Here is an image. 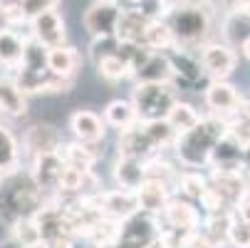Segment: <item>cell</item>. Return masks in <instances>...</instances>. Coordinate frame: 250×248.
Masks as SVG:
<instances>
[{
    "label": "cell",
    "mask_w": 250,
    "mask_h": 248,
    "mask_svg": "<svg viewBox=\"0 0 250 248\" xmlns=\"http://www.w3.org/2000/svg\"><path fill=\"white\" fill-rule=\"evenodd\" d=\"M164 23L173 35L176 47L201 50L210 43L213 10L206 3H171Z\"/></svg>",
    "instance_id": "obj_1"
},
{
    "label": "cell",
    "mask_w": 250,
    "mask_h": 248,
    "mask_svg": "<svg viewBox=\"0 0 250 248\" xmlns=\"http://www.w3.org/2000/svg\"><path fill=\"white\" fill-rule=\"evenodd\" d=\"M226 134H228V122L226 119L203 114L198 127H193L186 134H178L176 144H173V157L184 169H193V171L206 169L208 161H210L213 149L218 147V141Z\"/></svg>",
    "instance_id": "obj_2"
},
{
    "label": "cell",
    "mask_w": 250,
    "mask_h": 248,
    "mask_svg": "<svg viewBox=\"0 0 250 248\" xmlns=\"http://www.w3.org/2000/svg\"><path fill=\"white\" fill-rule=\"evenodd\" d=\"M47 203L45 194L32 181L30 171H15L0 179V219L8 226L32 219Z\"/></svg>",
    "instance_id": "obj_3"
},
{
    "label": "cell",
    "mask_w": 250,
    "mask_h": 248,
    "mask_svg": "<svg viewBox=\"0 0 250 248\" xmlns=\"http://www.w3.org/2000/svg\"><path fill=\"white\" fill-rule=\"evenodd\" d=\"M178 102V90L166 82V85H134L131 90V104L139 114V122H164L173 104Z\"/></svg>",
    "instance_id": "obj_4"
},
{
    "label": "cell",
    "mask_w": 250,
    "mask_h": 248,
    "mask_svg": "<svg viewBox=\"0 0 250 248\" xmlns=\"http://www.w3.org/2000/svg\"><path fill=\"white\" fill-rule=\"evenodd\" d=\"M168 62H171V72H173V87L176 90H188V92H201V85L206 90V85L210 82L206 77V69L201 65L198 50H184V47H171L168 52Z\"/></svg>",
    "instance_id": "obj_5"
},
{
    "label": "cell",
    "mask_w": 250,
    "mask_h": 248,
    "mask_svg": "<svg viewBox=\"0 0 250 248\" xmlns=\"http://www.w3.org/2000/svg\"><path fill=\"white\" fill-rule=\"evenodd\" d=\"M201 65L206 69V77L210 82H226L238 67V52L223 40H210L198 50Z\"/></svg>",
    "instance_id": "obj_6"
},
{
    "label": "cell",
    "mask_w": 250,
    "mask_h": 248,
    "mask_svg": "<svg viewBox=\"0 0 250 248\" xmlns=\"http://www.w3.org/2000/svg\"><path fill=\"white\" fill-rule=\"evenodd\" d=\"M161 231H164V226H161L159 216L139 211L136 216H131L122 224L119 243L126 246V248H151L161 238Z\"/></svg>",
    "instance_id": "obj_7"
},
{
    "label": "cell",
    "mask_w": 250,
    "mask_h": 248,
    "mask_svg": "<svg viewBox=\"0 0 250 248\" xmlns=\"http://www.w3.org/2000/svg\"><path fill=\"white\" fill-rule=\"evenodd\" d=\"M62 147H64L62 134L47 122H35L22 134V154L30 161L40 157H50V154H60Z\"/></svg>",
    "instance_id": "obj_8"
},
{
    "label": "cell",
    "mask_w": 250,
    "mask_h": 248,
    "mask_svg": "<svg viewBox=\"0 0 250 248\" xmlns=\"http://www.w3.org/2000/svg\"><path fill=\"white\" fill-rule=\"evenodd\" d=\"M122 18V5L112 3V0H102V3H92L84 10V30L92 35V40L102 38H117V27Z\"/></svg>",
    "instance_id": "obj_9"
},
{
    "label": "cell",
    "mask_w": 250,
    "mask_h": 248,
    "mask_svg": "<svg viewBox=\"0 0 250 248\" xmlns=\"http://www.w3.org/2000/svg\"><path fill=\"white\" fill-rule=\"evenodd\" d=\"M30 38L40 43L45 50H57L67 45V23L60 13V5L30 23Z\"/></svg>",
    "instance_id": "obj_10"
},
{
    "label": "cell",
    "mask_w": 250,
    "mask_h": 248,
    "mask_svg": "<svg viewBox=\"0 0 250 248\" xmlns=\"http://www.w3.org/2000/svg\"><path fill=\"white\" fill-rule=\"evenodd\" d=\"M203 102H206L210 117H218V119L230 122L233 114L240 107V102H243V94L228 80L226 82H208L206 90H203Z\"/></svg>",
    "instance_id": "obj_11"
},
{
    "label": "cell",
    "mask_w": 250,
    "mask_h": 248,
    "mask_svg": "<svg viewBox=\"0 0 250 248\" xmlns=\"http://www.w3.org/2000/svg\"><path fill=\"white\" fill-rule=\"evenodd\" d=\"M32 181L38 184V189L45 194L47 201L57 199L60 194V181H62V174H64V159L60 154H50V157H40V159H32L27 166Z\"/></svg>",
    "instance_id": "obj_12"
},
{
    "label": "cell",
    "mask_w": 250,
    "mask_h": 248,
    "mask_svg": "<svg viewBox=\"0 0 250 248\" xmlns=\"http://www.w3.org/2000/svg\"><path fill=\"white\" fill-rule=\"evenodd\" d=\"M151 23H154V18L141 8V3L122 5L117 40L124 43V45H141V47H144V38H146V30H149Z\"/></svg>",
    "instance_id": "obj_13"
},
{
    "label": "cell",
    "mask_w": 250,
    "mask_h": 248,
    "mask_svg": "<svg viewBox=\"0 0 250 248\" xmlns=\"http://www.w3.org/2000/svg\"><path fill=\"white\" fill-rule=\"evenodd\" d=\"M159 219H161L164 228H181V231H193V233H198L201 224H203L196 203L188 199H181V196H173L168 201V206L161 211Z\"/></svg>",
    "instance_id": "obj_14"
},
{
    "label": "cell",
    "mask_w": 250,
    "mask_h": 248,
    "mask_svg": "<svg viewBox=\"0 0 250 248\" xmlns=\"http://www.w3.org/2000/svg\"><path fill=\"white\" fill-rule=\"evenodd\" d=\"M99 206H102V214L104 219H112L117 224H124L126 219L139 214V199L136 191H124V189H106L97 194Z\"/></svg>",
    "instance_id": "obj_15"
},
{
    "label": "cell",
    "mask_w": 250,
    "mask_h": 248,
    "mask_svg": "<svg viewBox=\"0 0 250 248\" xmlns=\"http://www.w3.org/2000/svg\"><path fill=\"white\" fill-rule=\"evenodd\" d=\"M69 132L80 144H97L106 136V122L92 110H75L69 114Z\"/></svg>",
    "instance_id": "obj_16"
},
{
    "label": "cell",
    "mask_w": 250,
    "mask_h": 248,
    "mask_svg": "<svg viewBox=\"0 0 250 248\" xmlns=\"http://www.w3.org/2000/svg\"><path fill=\"white\" fill-rule=\"evenodd\" d=\"M117 149H119V157H129V159H139V161H149V159L161 154L156 149V144L149 139L144 124H136L134 129L122 132L119 141H117Z\"/></svg>",
    "instance_id": "obj_17"
},
{
    "label": "cell",
    "mask_w": 250,
    "mask_h": 248,
    "mask_svg": "<svg viewBox=\"0 0 250 248\" xmlns=\"http://www.w3.org/2000/svg\"><path fill=\"white\" fill-rule=\"evenodd\" d=\"M210 186L216 189V194L230 206L235 208V203L240 201V196L250 189V181L245 179L243 171H210Z\"/></svg>",
    "instance_id": "obj_18"
},
{
    "label": "cell",
    "mask_w": 250,
    "mask_h": 248,
    "mask_svg": "<svg viewBox=\"0 0 250 248\" xmlns=\"http://www.w3.org/2000/svg\"><path fill=\"white\" fill-rule=\"evenodd\" d=\"M146 161H139V159H129V157H117L112 174H114V181L117 189L124 191H139L141 186L146 184Z\"/></svg>",
    "instance_id": "obj_19"
},
{
    "label": "cell",
    "mask_w": 250,
    "mask_h": 248,
    "mask_svg": "<svg viewBox=\"0 0 250 248\" xmlns=\"http://www.w3.org/2000/svg\"><path fill=\"white\" fill-rule=\"evenodd\" d=\"M243 144H238V141L226 134L218 147L213 149L210 154V161H208V169L210 171H240V164H243Z\"/></svg>",
    "instance_id": "obj_20"
},
{
    "label": "cell",
    "mask_w": 250,
    "mask_h": 248,
    "mask_svg": "<svg viewBox=\"0 0 250 248\" xmlns=\"http://www.w3.org/2000/svg\"><path fill=\"white\" fill-rule=\"evenodd\" d=\"M176 196V191L166 184H159V181H149L136 191V199H139V208L144 214H151V216H161V211L168 206V201Z\"/></svg>",
    "instance_id": "obj_21"
},
{
    "label": "cell",
    "mask_w": 250,
    "mask_h": 248,
    "mask_svg": "<svg viewBox=\"0 0 250 248\" xmlns=\"http://www.w3.org/2000/svg\"><path fill=\"white\" fill-rule=\"evenodd\" d=\"M80 65H82V55L72 45H64V47H57V50H50L47 52V67H50V72L55 77L77 80Z\"/></svg>",
    "instance_id": "obj_22"
},
{
    "label": "cell",
    "mask_w": 250,
    "mask_h": 248,
    "mask_svg": "<svg viewBox=\"0 0 250 248\" xmlns=\"http://www.w3.org/2000/svg\"><path fill=\"white\" fill-rule=\"evenodd\" d=\"M27 112V94L20 90L13 75H0V114L22 117Z\"/></svg>",
    "instance_id": "obj_23"
},
{
    "label": "cell",
    "mask_w": 250,
    "mask_h": 248,
    "mask_svg": "<svg viewBox=\"0 0 250 248\" xmlns=\"http://www.w3.org/2000/svg\"><path fill=\"white\" fill-rule=\"evenodd\" d=\"M102 117H104L106 127L117 129L119 134L134 129L136 124H141V122H139V114H136V110H134V104H131V99H112V102L104 107Z\"/></svg>",
    "instance_id": "obj_24"
},
{
    "label": "cell",
    "mask_w": 250,
    "mask_h": 248,
    "mask_svg": "<svg viewBox=\"0 0 250 248\" xmlns=\"http://www.w3.org/2000/svg\"><path fill=\"white\" fill-rule=\"evenodd\" d=\"M20 161H22V147L18 136L10 132V127L0 124V176L20 171Z\"/></svg>",
    "instance_id": "obj_25"
},
{
    "label": "cell",
    "mask_w": 250,
    "mask_h": 248,
    "mask_svg": "<svg viewBox=\"0 0 250 248\" xmlns=\"http://www.w3.org/2000/svg\"><path fill=\"white\" fill-rule=\"evenodd\" d=\"M27 40H32V38L22 35L20 30H10V32L0 35V65L15 72V69L20 67V62H22Z\"/></svg>",
    "instance_id": "obj_26"
},
{
    "label": "cell",
    "mask_w": 250,
    "mask_h": 248,
    "mask_svg": "<svg viewBox=\"0 0 250 248\" xmlns=\"http://www.w3.org/2000/svg\"><path fill=\"white\" fill-rule=\"evenodd\" d=\"M248 38H250V18L240 10V5H235V10H230L223 18V43L238 50Z\"/></svg>",
    "instance_id": "obj_27"
},
{
    "label": "cell",
    "mask_w": 250,
    "mask_h": 248,
    "mask_svg": "<svg viewBox=\"0 0 250 248\" xmlns=\"http://www.w3.org/2000/svg\"><path fill=\"white\" fill-rule=\"evenodd\" d=\"M201 119H203V114L193 107L191 102H186V99H178V102L173 104V110L168 112V117H166V122L173 127L176 134H186V132H191L193 127L201 124Z\"/></svg>",
    "instance_id": "obj_28"
},
{
    "label": "cell",
    "mask_w": 250,
    "mask_h": 248,
    "mask_svg": "<svg viewBox=\"0 0 250 248\" xmlns=\"http://www.w3.org/2000/svg\"><path fill=\"white\" fill-rule=\"evenodd\" d=\"M233 221H235V214H233V211L208 214V216L203 219V224H201V226H203L201 233H203L208 241H213L216 246H223V243H228V231H230Z\"/></svg>",
    "instance_id": "obj_29"
},
{
    "label": "cell",
    "mask_w": 250,
    "mask_h": 248,
    "mask_svg": "<svg viewBox=\"0 0 250 248\" xmlns=\"http://www.w3.org/2000/svg\"><path fill=\"white\" fill-rule=\"evenodd\" d=\"M210 186V179L201 171H193V169H184L181 171V179H178V196L184 194V199L188 201H201L203 194L208 191Z\"/></svg>",
    "instance_id": "obj_30"
},
{
    "label": "cell",
    "mask_w": 250,
    "mask_h": 248,
    "mask_svg": "<svg viewBox=\"0 0 250 248\" xmlns=\"http://www.w3.org/2000/svg\"><path fill=\"white\" fill-rule=\"evenodd\" d=\"M94 67H97V77L104 80V82H109V85H117V82L131 77V67H129V62L124 57H119V50H117V55L104 57Z\"/></svg>",
    "instance_id": "obj_31"
},
{
    "label": "cell",
    "mask_w": 250,
    "mask_h": 248,
    "mask_svg": "<svg viewBox=\"0 0 250 248\" xmlns=\"http://www.w3.org/2000/svg\"><path fill=\"white\" fill-rule=\"evenodd\" d=\"M47 52L40 43H35V40H27L25 45V55H22V62L20 67L15 69V72H30V75H42L47 72Z\"/></svg>",
    "instance_id": "obj_32"
},
{
    "label": "cell",
    "mask_w": 250,
    "mask_h": 248,
    "mask_svg": "<svg viewBox=\"0 0 250 248\" xmlns=\"http://www.w3.org/2000/svg\"><path fill=\"white\" fill-rule=\"evenodd\" d=\"M10 238L20 248H35V246L42 243L40 231H38V226H35V219H22V221L13 224L10 226Z\"/></svg>",
    "instance_id": "obj_33"
},
{
    "label": "cell",
    "mask_w": 250,
    "mask_h": 248,
    "mask_svg": "<svg viewBox=\"0 0 250 248\" xmlns=\"http://www.w3.org/2000/svg\"><path fill=\"white\" fill-rule=\"evenodd\" d=\"M144 129H146L149 139L156 144V149H159L161 154H164V149H173L176 139H178V134L173 132V127H171L166 119H164V122H146Z\"/></svg>",
    "instance_id": "obj_34"
},
{
    "label": "cell",
    "mask_w": 250,
    "mask_h": 248,
    "mask_svg": "<svg viewBox=\"0 0 250 248\" xmlns=\"http://www.w3.org/2000/svg\"><path fill=\"white\" fill-rule=\"evenodd\" d=\"M57 5L60 3H55V0H22V3H18V10H20L22 20L30 25L35 18H40L42 13H47V10H52Z\"/></svg>",
    "instance_id": "obj_35"
},
{
    "label": "cell",
    "mask_w": 250,
    "mask_h": 248,
    "mask_svg": "<svg viewBox=\"0 0 250 248\" xmlns=\"http://www.w3.org/2000/svg\"><path fill=\"white\" fill-rule=\"evenodd\" d=\"M117 50H119V40H117V38L92 40V45H89V60H92V65H99L104 57L117 55Z\"/></svg>",
    "instance_id": "obj_36"
},
{
    "label": "cell",
    "mask_w": 250,
    "mask_h": 248,
    "mask_svg": "<svg viewBox=\"0 0 250 248\" xmlns=\"http://www.w3.org/2000/svg\"><path fill=\"white\" fill-rule=\"evenodd\" d=\"M228 246L230 248H250V224L235 219L228 231Z\"/></svg>",
    "instance_id": "obj_37"
},
{
    "label": "cell",
    "mask_w": 250,
    "mask_h": 248,
    "mask_svg": "<svg viewBox=\"0 0 250 248\" xmlns=\"http://www.w3.org/2000/svg\"><path fill=\"white\" fill-rule=\"evenodd\" d=\"M233 214H235V219H238V221L250 224V189L240 196V201H238V203H235V208H233Z\"/></svg>",
    "instance_id": "obj_38"
},
{
    "label": "cell",
    "mask_w": 250,
    "mask_h": 248,
    "mask_svg": "<svg viewBox=\"0 0 250 248\" xmlns=\"http://www.w3.org/2000/svg\"><path fill=\"white\" fill-rule=\"evenodd\" d=\"M15 27H18V25H15V20H13V15H10L8 3H0V35L10 32V30H15Z\"/></svg>",
    "instance_id": "obj_39"
},
{
    "label": "cell",
    "mask_w": 250,
    "mask_h": 248,
    "mask_svg": "<svg viewBox=\"0 0 250 248\" xmlns=\"http://www.w3.org/2000/svg\"><path fill=\"white\" fill-rule=\"evenodd\" d=\"M240 171L245 174V179L250 181V147L243 149V164H240Z\"/></svg>",
    "instance_id": "obj_40"
},
{
    "label": "cell",
    "mask_w": 250,
    "mask_h": 248,
    "mask_svg": "<svg viewBox=\"0 0 250 248\" xmlns=\"http://www.w3.org/2000/svg\"><path fill=\"white\" fill-rule=\"evenodd\" d=\"M240 52H243V57H245V60H250V38L240 45Z\"/></svg>",
    "instance_id": "obj_41"
},
{
    "label": "cell",
    "mask_w": 250,
    "mask_h": 248,
    "mask_svg": "<svg viewBox=\"0 0 250 248\" xmlns=\"http://www.w3.org/2000/svg\"><path fill=\"white\" fill-rule=\"evenodd\" d=\"M240 10H243V13L250 18V0H248V3H240Z\"/></svg>",
    "instance_id": "obj_42"
},
{
    "label": "cell",
    "mask_w": 250,
    "mask_h": 248,
    "mask_svg": "<svg viewBox=\"0 0 250 248\" xmlns=\"http://www.w3.org/2000/svg\"><path fill=\"white\" fill-rule=\"evenodd\" d=\"M106 248H126V246H122V243L117 241V243H112V246H106Z\"/></svg>",
    "instance_id": "obj_43"
},
{
    "label": "cell",
    "mask_w": 250,
    "mask_h": 248,
    "mask_svg": "<svg viewBox=\"0 0 250 248\" xmlns=\"http://www.w3.org/2000/svg\"><path fill=\"white\" fill-rule=\"evenodd\" d=\"M0 179H3V176H0Z\"/></svg>",
    "instance_id": "obj_44"
}]
</instances>
